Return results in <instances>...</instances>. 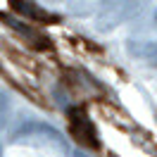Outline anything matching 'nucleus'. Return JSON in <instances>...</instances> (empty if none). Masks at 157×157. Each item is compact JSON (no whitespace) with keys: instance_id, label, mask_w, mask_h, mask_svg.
Instances as JSON below:
<instances>
[{"instance_id":"f03ea898","label":"nucleus","mask_w":157,"mask_h":157,"mask_svg":"<svg viewBox=\"0 0 157 157\" xmlns=\"http://www.w3.org/2000/svg\"><path fill=\"white\" fill-rule=\"evenodd\" d=\"M0 21H2L5 26H10L14 33H19V38L24 40V43H29L33 50H50L52 48V43H50L48 36L40 33L36 26H31V24H26V21L17 19V17H12V14H7V12H0Z\"/></svg>"},{"instance_id":"7ed1b4c3","label":"nucleus","mask_w":157,"mask_h":157,"mask_svg":"<svg viewBox=\"0 0 157 157\" xmlns=\"http://www.w3.org/2000/svg\"><path fill=\"white\" fill-rule=\"evenodd\" d=\"M10 7L14 14H19L21 19H29V21H36V24H55L59 21L57 14L43 10L40 5H36L33 0H7Z\"/></svg>"},{"instance_id":"f257e3e1","label":"nucleus","mask_w":157,"mask_h":157,"mask_svg":"<svg viewBox=\"0 0 157 157\" xmlns=\"http://www.w3.org/2000/svg\"><path fill=\"white\" fill-rule=\"evenodd\" d=\"M67 124H69V136L74 143L88 147V150H98L100 140H98V128L90 121V117L86 114L83 107H71L67 112Z\"/></svg>"}]
</instances>
